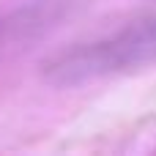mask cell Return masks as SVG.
Instances as JSON below:
<instances>
[{
    "mask_svg": "<svg viewBox=\"0 0 156 156\" xmlns=\"http://www.w3.org/2000/svg\"><path fill=\"white\" fill-rule=\"evenodd\" d=\"M156 63V14H145L104 36L69 44L41 60V80L55 88H80Z\"/></svg>",
    "mask_w": 156,
    "mask_h": 156,
    "instance_id": "6da1fadb",
    "label": "cell"
},
{
    "mask_svg": "<svg viewBox=\"0 0 156 156\" xmlns=\"http://www.w3.org/2000/svg\"><path fill=\"white\" fill-rule=\"evenodd\" d=\"M80 5L82 0H25L0 11V63H8L44 41Z\"/></svg>",
    "mask_w": 156,
    "mask_h": 156,
    "instance_id": "7a4b0ae2",
    "label": "cell"
}]
</instances>
